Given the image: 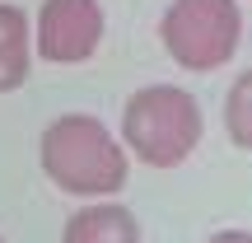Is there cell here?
Masks as SVG:
<instances>
[{
    "label": "cell",
    "instance_id": "obj_2",
    "mask_svg": "<svg viewBox=\"0 0 252 243\" xmlns=\"http://www.w3.org/2000/svg\"><path fill=\"white\" fill-rule=\"evenodd\" d=\"M201 136H206L201 103L191 99V89H178V84H145L122 108L117 140L126 145L131 159L150 169H178L182 159H191Z\"/></svg>",
    "mask_w": 252,
    "mask_h": 243
},
{
    "label": "cell",
    "instance_id": "obj_3",
    "mask_svg": "<svg viewBox=\"0 0 252 243\" xmlns=\"http://www.w3.org/2000/svg\"><path fill=\"white\" fill-rule=\"evenodd\" d=\"M159 42L182 70L210 75L243 42L238 0H173L159 19Z\"/></svg>",
    "mask_w": 252,
    "mask_h": 243
},
{
    "label": "cell",
    "instance_id": "obj_1",
    "mask_svg": "<svg viewBox=\"0 0 252 243\" xmlns=\"http://www.w3.org/2000/svg\"><path fill=\"white\" fill-rule=\"evenodd\" d=\"M37 159H42V173L52 178L56 192L80 197V201L117 197L126 187V178H131L126 145L94 112H61L52 126H42Z\"/></svg>",
    "mask_w": 252,
    "mask_h": 243
},
{
    "label": "cell",
    "instance_id": "obj_9",
    "mask_svg": "<svg viewBox=\"0 0 252 243\" xmlns=\"http://www.w3.org/2000/svg\"><path fill=\"white\" fill-rule=\"evenodd\" d=\"M0 243H5V239H0Z\"/></svg>",
    "mask_w": 252,
    "mask_h": 243
},
{
    "label": "cell",
    "instance_id": "obj_5",
    "mask_svg": "<svg viewBox=\"0 0 252 243\" xmlns=\"http://www.w3.org/2000/svg\"><path fill=\"white\" fill-rule=\"evenodd\" d=\"M61 243H140V225L122 201H89L65 220Z\"/></svg>",
    "mask_w": 252,
    "mask_h": 243
},
{
    "label": "cell",
    "instance_id": "obj_8",
    "mask_svg": "<svg viewBox=\"0 0 252 243\" xmlns=\"http://www.w3.org/2000/svg\"><path fill=\"white\" fill-rule=\"evenodd\" d=\"M206 243H252V229H220V234H210Z\"/></svg>",
    "mask_w": 252,
    "mask_h": 243
},
{
    "label": "cell",
    "instance_id": "obj_4",
    "mask_svg": "<svg viewBox=\"0 0 252 243\" xmlns=\"http://www.w3.org/2000/svg\"><path fill=\"white\" fill-rule=\"evenodd\" d=\"M108 19L98 0H42L33 19V56L47 66H84L103 47Z\"/></svg>",
    "mask_w": 252,
    "mask_h": 243
},
{
    "label": "cell",
    "instance_id": "obj_7",
    "mask_svg": "<svg viewBox=\"0 0 252 243\" xmlns=\"http://www.w3.org/2000/svg\"><path fill=\"white\" fill-rule=\"evenodd\" d=\"M224 131L238 150H252V70H243L224 94Z\"/></svg>",
    "mask_w": 252,
    "mask_h": 243
},
{
    "label": "cell",
    "instance_id": "obj_6",
    "mask_svg": "<svg viewBox=\"0 0 252 243\" xmlns=\"http://www.w3.org/2000/svg\"><path fill=\"white\" fill-rule=\"evenodd\" d=\"M33 70V19L19 5H0V94L24 89Z\"/></svg>",
    "mask_w": 252,
    "mask_h": 243
}]
</instances>
